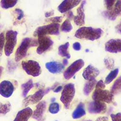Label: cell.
<instances>
[{
  "instance_id": "45",
  "label": "cell",
  "mask_w": 121,
  "mask_h": 121,
  "mask_svg": "<svg viewBox=\"0 0 121 121\" xmlns=\"http://www.w3.org/2000/svg\"><path fill=\"white\" fill-rule=\"evenodd\" d=\"M69 63V61L67 59H63L62 60V64L63 65L65 66H67Z\"/></svg>"
},
{
  "instance_id": "4",
  "label": "cell",
  "mask_w": 121,
  "mask_h": 121,
  "mask_svg": "<svg viewBox=\"0 0 121 121\" xmlns=\"http://www.w3.org/2000/svg\"><path fill=\"white\" fill-rule=\"evenodd\" d=\"M60 25L59 23H51L37 27L34 33V36L38 37L40 36L50 35H59L60 34Z\"/></svg>"
},
{
  "instance_id": "13",
  "label": "cell",
  "mask_w": 121,
  "mask_h": 121,
  "mask_svg": "<svg viewBox=\"0 0 121 121\" xmlns=\"http://www.w3.org/2000/svg\"><path fill=\"white\" fill-rule=\"evenodd\" d=\"M14 91V85L10 81L3 80L0 83V95L2 96L9 98L12 95Z\"/></svg>"
},
{
  "instance_id": "8",
  "label": "cell",
  "mask_w": 121,
  "mask_h": 121,
  "mask_svg": "<svg viewBox=\"0 0 121 121\" xmlns=\"http://www.w3.org/2000/svg\"><path fill=\"white\" fill-rule=\"evenodd\" d=\"M92 99L95 101L111 103L113 100V95L108 90L95 88L92 94Z\"/></svg>"
},
{
  "instance_id": "21",
  "label": "cell",
  "mask_w": 121,
  "mask_h": 121,
  "mask_svg": "<svg viewBox=\"0 0 121 121\" xmlns=\"http://www.w3.org/2000/svg\"><path fill=\"white\" fill-rule=\"evenodd\" d=\"M86 113L84 104L83 103L80 102L78 104L76 109L73 112L72 117L74 119H78L84 116Z\"/></svg>"
},
{
  "instance_id": "41",
  "label": "cell",
  "mask_w": 121,
  "mask_h": 121,
  "mask_svg": "<svg viewBox=\"0 0 121 121\" xmlns=\"http://www.w3.org/2000/svg\"><path fill=\"white\" fill-rule=\"evenodd\" d=\"M95 121H109V119L106 116L99 117Z\"/></svg>"
},
{
  "instance_id": "42",
  "label": "cell",
  "mask_w": 121,
  "mask_h": 121,
  "mask_svg": "<svg viewBox=\"0 0 121 121\" xmlns=\"http://www.w3.org/2000/svg\"><path fill=\"white\" fill-rule=\"evenodd\" d=\"M115 29L118 33L121 34V21L115 26Z\"/></svg>"
},
{
  "instance_id": "15",
  "label": "cell",
  "mask_w": 121,
  "mask_h": 121,
  "mask_svg": "<svg viewBox=\"0 0 121 121\" xmlns=\"http://www.w3.org/2000/svg\"><path fill=\"white\" fill-rule=\"evenodd\" d=\"M46 109V103L44 101L39 102L36 105L35 109L33 112L32 117L37 121H43V114Z\"/></svg>"
},
{
  "instance_id": "43",
  "label": "cell",
  "mask_w": 121,
  "mask_h": 121,
  "mask_svg": "<svg viewBox=\"0 0 121 121\" xmlns=\"http://www.w3.org/2000/svg\"><path fill=\"white\" fill-rule=\"evenodd\" d=\"M62 89V86H59L56 87L53 89V92L55 93H58V92H60Z\"/></svg>"
},
{
  "instance_id": "27",
  "label": "cell",
  "mask_w": 121,
  "mask_h": 121,
  "mask_svg": "<svg viewBox=\"0 0 121 121\" xmlns=\"http://www.w3.org/2000/svg\"><path fill=\"white\" fill-rule=\"evenodd\" d=\"M119 73V69L116 68L111 71V72L108 74L105 79L104 83L106 84H109L113 81L117 76Z\"/></svg>"
},
{
  "instance_id": "3",
  "label": "cell",
  "mask_w": 121,
  "mask_h": 121,
  "mask_svg": "<svg viewBox=\"0 0 121 121\" xmlns=\"http://www.w3.org/2000/svg\"><path fill=\"white\" fill-rule=\"evenodd\" d=\"M75 94V86L72 83H68L64 86L60 97L65 109H69Z\"/></svg>"
},
{
  "instance_id": "2",
  "label": "cell",
  "mask_w": 121,
  "mask_h": 121,
  "mask_svg": "<svg viewBox=\"0 0 121 121\" xmlns=\"http://www.w3.org/2000/svg\"><path fill=\"white\" fill-rule=\"evenodd\" d=\"M38 44V41L35 39L29 37L24 38L16 51L15 54V61L18 62L21 60L26 56L27 51L29 48L36 46Z\"/></svg>"
},
{
  "instance_id": "19",
  "label": "cell",
  "mask_w": 121,
  "mask_h": 121,
  "mask_svg": "<svg viewBox=\"0 0 121 121\" xmlns=\"http://www.w3.org/2000/svg\"><path fill=\"white\" fill-rule=\"evenodd\" d=\"M33 110L29 107H26L19 111L13 121H28L33 114Z\"/></svg>"
},
{
  "instance_id": "22",
  "label": "cell",
  "mask_w": 121,
  "mask_h": 121,
  "mask_svg": "<svg viewBox=\"0 0 121 121\" xmlns=\"http://www.w3.org/2000/svg\"><path fill=\"white\" fill-rule=\"evenodd\" d=\"M69 46V42L60 45L58 48V54L62 57H65L67 59L70 58V55L68 52V48Z\"/></svg>"
},
{
  "instance_id": "29",
  "label": "cell",
  "mask_w": 121,
  "mask_h": 121,
  "mask_svg": "<svg viewBox=\"0 0 121 121\" xmlns=\"http://www.w3.org/2000/svg\"><path fill=\"white\" fill-rule=\"evenodd\" d=\"M11 109V104L8 102L0 104V115H5L9 112Z\"/></svg>"
},
{
  "instance_id": "7",
  "label": "cell",
  "mask_w": 121,
  "mask_h": 121,
  "mask_svg": "<svg viewBox=\"0 0 121 121\" xmlns=\"http://www.w3.org/2000/svg\"><path fill=\"white\" fill-rule=\"evenodd\" d=\"M51 90L52 87H47L45 89H40L35 92L34 94L26 96L23 102V105L27 106L30 104H33L39 103L44 95L48 93Z\"/></svg>"
},
{
  "instance_id": "6",
  "label": "cell",
  "mask_w": 121,
  "mask_h": 121,
  "mask_svg": "<svg viewBox=\"0 0 121 121\" xmlns=\"http://www.w3.org/2000/svg\"><path fill=\"white\" fill-rule=\"evenodd\" d=\"M21 66L27 74L34 77L39 76L41 73V69L39 63L34 60L23 61Z\"/></svg>"
},
{
  "instance_id": "10",
  "label": "cell",
  "mask_w": 121,
  "mask_h": 121,
  "mask_svg": "<svg viewBox=\"0 0 121 121\" xmlns=\"http://www.w3.org/2000/svg\"><path fill=\"white\" fill-rule=\"evenodd\" d=\"M37 41L38 46L36 49V52L38 54H41L49 50L53 43L51 37L46 35L38 36Z\"/></svg>"
},
{
  "instance_id": "40",
  "label": "cell",
  "mask_w": 121,
  "mask_h": 121,
  "mask_svg": "<svg viewBox=\"0 0 121 121\" xmlns=\"http://www.w3.org/2000/svg\"><path fill=\"white\" fill-rule=\"evenodd\" d=\"M67 19H69V20L73 19L74 18V15L73 14V12L71 11H69V12L67 13Z\"/></svg>"
},
{
  "instance_id": "17",
  "label": "cell",
  "mask_w": 121,
  "mask_h": 121,
  "mask_svg": "<svg viewBox=\"0 0 121 121\" xmlns=\"http://www.w3.org/2000/svg\"><path fill=\"white\" fill-rule=\"evenodd\" d=\"M99 70L91 65H89L83 70L82 76L84 78L88 81L95 79L99 74Z\"/></svg>"
},
{
  "instance_id": "11",
  "label": "cell",
  "mask_w": 121,
  "mask_h": 121,
  "mask_svg": "<svg viewBox=\"0 0 121 121\" xmlns=\"http://www.w3.org/2000/svg\"><path fill=\"white\" fill-rule=\"evenodd\" d=\"M107 106L104 103L94 100L89 102L87 105L88 112L91 114L104 113L106 111Z\"/></svg>"
},
{
  "instance_id": "48",
  "label": "cell",
  "mask_w": 121,
  "mask_h": 121,
  "mask_svg": "<svg viewBox=\"0 0 121 121\" xmlns=\"http://www.w3.org/2000/svg\"><path fill=\"white\" fill-rule=\"evenodd\" d=\"M85 51H86V52H89V50H88V49H86L85 50Z\"/></svg>"
},
{
  "instance_id": "39",
  "label": "cell",
  "mask_w": 121,
  "mask_h": 121,
  "mask_svg": "<svg viewBox=\"0 0 121 121\" xmlns=\"http://www.w3.org/2000/svg\"><path fill=\"white\" fill-rule=\"evenodd\" d=\"M72 47L75 51H79L81 49V44L79 42H75L72 45Z\"/></svg>"
},
{
  "instance_id": "35",
  "label": "cell",
  "mask_w": 121,
  "mask_h": 121,
  "mask_svg": "<svg viewBox=\"0 0 121 121\" xmlns=\"http://www.w3.org/2000/svg\"><path fill=\"white\" fill-rule=\"evenodd\" d=\"M105 5L107 10H111L112 9L116 0H104Z\"/></svg>"
},
{
  "instance_id": "28",
  "label": "cell",
  "mask_w": 121,
  "mask_h": 121,
  "mask_svg": "<svg viewBox=\"0 0 121 121\" xmlns=\"http://www.w3.org/2000/svg\"><path fill=\"white\" fill-rule=\"evenodd\" d=\"M72 29V26L69 19H66L62 24L60 26V30L61 31L68 33L71 31Z\"/></svg>"
},
{
  "instance_id": "46",
  "label": "cell",
  "mask_w": 121,
  "mask_h": 121,
  "mask_svg": "<svg viewBox=\"0 0 121 121\" xmlns=\"http://www.w3.org/2000/svg\"><path fill=\"white\" fill-rule=\"evenodd\" d=\"M3 70V67L0 66V78L1 76V75H2Z\"/></svg>"
},
{
  "instance_id": "37",
  "label": "cell",
  "mask_w": 121,
  "mask_h": 121,
  "mask_svg": "<svg viewBox=\"0 0 121 121\" xmlns=\"http://www.w3.org/2000/svg\"><path fill=\"white\" fill-rule=\"evenodd\" d=\"M15 11L17 14V15H18L17 19L18 20L21 19L24 17L23 11L21 9H15Z\"/></svg>"
},
{
  "instance_id": "32",
  "label": "cell",
  "mask_w": 121,
  "mask_h": 121,
  "mask_svg": "<svg viewBox=\"0 0 121 121\" xmlns=\"http://www.w3.org/2000/svg\"><path fill=\"white\" fill-rule=\"evenodd\" d=\"M104 63L106 68L110 70L112 69L114 67V61L111 58H105Z\"/></svg>"
},
{
  "instance_id": "9",
  "label": "cell",
  "mask_w": 121,
  "mask_h": 121,
  "mask_svg": "<svg viewBox=\"0 0 121 121\" xmlns=\"http://www.w3.org/2000/svg\"><path fill=\"white\" fill-rule=\"evenodd\" d=\"M84 65V61L82 59H78L74 61L63 72V76L66 79H70L76 72L82 69Z\"/></svg>"
},
{
  "instance_id": "16",
  "label": "cell",
  "mask_w": 121,
  "mask_h": 121,
  "mask_svg": "<svg viewBox=\"0 0 121 121\" xmlns=\"http://www.w3.org/2000/svg\"><path fill=\"white\" fill-rule=\"evenodd\" d=\"M82 0H64L58 7L61 13H66L78 6Z\"/></svg>"
},
{
  "instance_id": "20",
  "label": "cell",
  "mask_w": 121,
  "mask_h": 121,
  "mask_svg": "<svg viewBox=\"0 0 121 121\" xmlns=\"http://www.w3.org/2000/svg\"><path fill=\"white\" fill-rule=\"evenodd\" d=\"M45 67L51 73H60L64 70L65 66L62 63L57 61H50L45 63Z\"/></svg>"
},
{
  "instance_id": "38",
  "label": "cell",
  "mask_w": 121,
  "mask_h": 121,
  "mask_svg": "<svg viewBox=\"0 0 121 121\" xmlns=\"http://www.w3.org/2000/svg\"><path fill=\"white\" fill-rule=\"evenodd\" d=\"M95 87V88H100L104 89L105 87V83L104 82V81L102 80H100L98 82H97Z\"/></svg>"
},
{
  "instance_id": "14",
  "label": "cell",
  "mask_w": 121,
  "mask_h": 121,
  "mask_svg": "<svg viewBox=\"0 0 121 121\" xmlns=\"http://www.w3.org/2000/svg\"><path fill=\"white\" fill-rule=\"evenodd\" d=\"M105 50L111 53L121 52V39H112L105 44Z\"/></svg>"
},
{
  "instance_id": "44",
  "label": "cell",
  "mask_w": 121,
  "mask_h": 121,
  "mask_svg": "<svg viewBox=\"0 0 121 121\" xmlns=\"http://www.w3.org/2000/svg\"><path fill=\"white\" fill-rule=\"evenodd\" d=\"M54 15V11L53 10L51 11H49V12H47L45 13V17H49L52 15Z\"/></svg>"
},
{
  "instance_id": "26",
  "label": "cell",
  "mask_w": 121,
  "mask_h": 121,
  "mask_svg": "<svg viewBox=\"0 0 121 121\" xmlns=\"http://www.w3.org/2000/svg\"><path fill=\"white\" fill-rule=\"evenodd\" d=\"M18 0H1L0 5L4 9H9L14 7L17 2Z\"/></svg>"
},
{
  "instance_id": "33",
  "label": "cell",
  "mask_w": 121,
  "mask_h": 121,
  "mask_svg": "<svg viewBox=\"0 0 121 121\" xmlns=\"http://www.w3.org/2000/svg\"><path fill=\"white\" fill-rule=\"evenodd\" d=\"M62 17L61 16L55 17L48 18L46 20L47 22H52V23H59L62 21Z\"/></svg>"
},
{
  "instance_id": "49",
  "label": "cell",
  "mask_w": 121,
  "mask_h": 121,
  "mask_svg": "<svg viewBox=\"0 0 121 121\" xmlns=\"http://www.w3.org/2000/svg\"><path fill=\"white\" fill-rule=\"evenodd\" d=\"M92 121L91 120H86V121Z\"/></svg>"
},
{
  "instance_id": "50",
  "label": "cell",
  "mask_w": 121,
  "mask_h": 121,
  "mask_svg": "<svg viewBox=\"0 0 121 121\" xmlns=\"http://www.w3.org/2000/svg\"><path fill=\"white\" fill-rule=\"evenodd\" d=\"M57 121V120H56V121Z\"/></svg>"
},
{
  "instance_id": "36",
  "label": "cell",
  "mask_w": 121,
  "mask_h": 121,
  "mask_svg": "<svg viewBox=\"0 0 121 121\" xmlns=\"http://www.w3.org/2000/svg\"><path fill=\"white\" fill-rule=\"evenodd\" d=\"M111 118L112 121H121V112H118L116 114H111Z\"/></svg>"
},
{
  "instance_id": "31",
  "label": "cell",
  "mask_w": 121,
  "mask_h": 121,
  "mask_svg": "<svg viewBox=\"0 0 121 121\" xmlns=\"http://www.w3.org/2000/svg\"><path fill=\"white\" fill-rule=\"evenodd\" d=\"M17 66V63L11 60H8L7 61V69L10 73H12L16 69Z\"/></svg>"
},
{
  "instance_id": "25",
  "label": "cell",
  "mask_w": 121,
  "mask_h": 121,
  "mask_svg": "<svg viewBox=\"0 0 121 121\" xmlns=\"http://www.w3.org/2000/svg\"><path fill=\"white\" fill-rule=\"evenodd\" d=\"M34 84L32 79H29L26 82L21 85L22 89V96L26 97L29 91L34 87Z\"/></svg>"
},
{
  "instance_id": "23",
  "label": "cell",
  "mask_w": 121,
  "mask_h": 121,
  "mask_svg": "<svg viewBox=\"0 0 121 121\" xmlns=\"http://www.w3.org/2000/svg\"><path fill=\"white\" fill-rule=\"evenodd\" d=\"M97 83V81L95 79L88 81L86 82L83 88L84 94L86 95H88L92 91L94 88L95 86V85Z\"/></svg>"
},
{
  "instance_id": "1",
  "label": "cell",
  "mask_w": 121,
  "mask_h": 121,
  "mask_svg": "<svg viewBox=\"0 0 121 121\" xmlns=\"http://www.w3.org/2000/svg\"><path fill=\"white\" fill-rule=\"evenodd\" d=\"M103 33V30L100 28H94L91 26H83L76 31L75 36L78 39L94 41L99 39Z\"/></svg>"
},
{
  "instance_id": "34",
  "label": "cell",
  "mask_w": 121,
  "mask_h": 121,
  "mask_svg": "<svg viewBox=\"0 0 121 121\" xmlns=\"http://www.w3.org/2000/svg\"><path fill=\"white\" fill-rule=\"evenodd\" d=\"M5 43V37L3 33L0 34V56L2 55Z\"/></svg>"
},
{
  "instance_id": "12",
  "label": "cell",
  "mask_w": 121,
  "mask_h": 121,
  "mask_svg": "<svg viewBox=\"0 0 121 121\" xmlns=\"http://www.w3.org/2000/svg\"><path fill=\"white\" fill-rule=\"evenodd\" d=\"M103 15L111 20H114L117 16L121 14V0H117L114 4L113 9L104 11L102 13Z\"/></svg>"
},
{
  "instance_id": "18",
  "label": "cell",
  "mask_w": 121,
  "mask_h": 121,
  "mask_svg": "<svg viewBox=\"0 0 121 121\" xmlns=\"http://www.w3.org/2000/svg\"><path fill=\"white\" fill-rule=\"evenodd\" d=\"M86 4V1L83 0L79 7L77 9V15L74 17L73 20L75 24L78 26H82L85 23V15L84 13V7Z\"/></svg>"
},
{
  "instance_id": "47",
  "label": "cell",
  "mask_w": 121,
  "mask_h": 121,
  "mask_svg": "<svg viewBox=\"0 0 121 121\" xmlns=\"http://www.w3.org/2000/svg\"><path fill=\"white\" fill-rule=\"evenodd\" d=\"M56 100V98L55 97H52L51 99V101L53 103V102H55Z\"/></svg>"
},
{
  "instance_id": "30",
  "label": "cell",
  "mask_w": 121,
  "mask_h": 121,
  "mask_svg": "<svg viewBox=\"0 0 121 121\" xmlns=\"http://www.w3.org/2000/svg\"><path fill=\"white\" fill-rule=\"evenodd\" d=\"M60 109V104L56 102L52 103L49 106V111L52 114L57 113Z\"/></svg>"
},
{
  "instance_id": "24",
  "label": "cell",
  "mask_w": 121,
  "mask_h": 121,
  "mask_svg": "<svg viewBox=\"0 0 121 121\" xmlns=\"http://www.w3.org/2000/svg\"><path fill=\"white\" fill-rule=\"evenodd\" d=\"M110 92L113 95L121 93V76L114 81L111 88Z\"/></svg>"
},
{
  "instance_id": "5",
  "label": "cell",
  "mask_w": 121,
  "mask_h": 121,
  "mask_svg": "<svg viewBox=\"0 0 121 121\" xmlns=\"http://www.w3.org/2000/svg\"><path fill=\"white\" fill-rule=\"evenodd\" d=\"M17 32L8 30L6 33V43L4 45V52L6 56H9L13 52L17 42Z\"/></svg>"
}]
</instances>
